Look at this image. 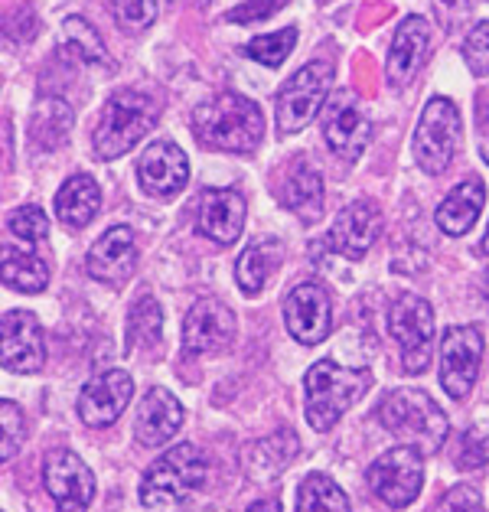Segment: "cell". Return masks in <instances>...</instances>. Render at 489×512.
<instances>
[{"mask_svg":"<svg viewBox=\"0 0 489 512\" xmlns=\"http://www.w3.org/2000/svg\"><path fill=\"white\" fill-rule=\"evenodd\" d=\"M193 131L203 144L219 147V151L248 154L255 151L265 137V115L245 95L222 92L212 95L193 111Z\"/></svg>","mask_w":489,"mask_h":512,"instance_id":"cell-1","label":"cell"},{"mask_svg":"<svg viewBox=\"0 0 489 512\" xmlns=\"http://www.w3.org/2000/svg\"><path fill=\"white\" fill-rule=\"evenodd\" d=\"M372 389L369 369H343L320 359L304 376V415L313 431H330L362 395Z\"/></svg>","mask_w":489,"mask_h":512,"instance_id":"cell-2","label":"cell"},{"mask_svg":"<svg viewBox=\"0 0 489 512\" xmlns=\"http://www.w3.org/2000/svg\"><path fill=\"white\" fill-rule=\"evenodd\" d=\"M379 421L392 431L401 444L418 447L421 454L441 451L447 441V415L428 392L421 389H395L382 398Z\"/></svg>","mask_w":489,"mask_h":512,"instance_id":"cell-3","label":"cell"},{"mask_svg":"<svg viewBox=\"0 0 489 512\" xmlns=\"http://www.w3.org/2000/svg\"><path fill=\"white\" fill-rule=\"evenodd\" d=\"M209 464L196 444H177L160 454L141 477V503L147 509L183 506L193 493L203 490Z\"/></svg>","mask_w":489,"mask_h":512,"instance_id":"cell-4","label":"cell"},{"mask_svg":"<svg viewBox=\"0 0 489 512\" xmlns=\"http://www.w3.org/2000/svg\"><path fill=\"white\" fill-rule=\"evenodd\" d=\"M160 105L141 89H121L108 98V105L98 121L92 147L102 160H115L121 154H128L131 147L141 141L147 131L157 128Z\"/></svg>","mask_w":489,"mask_h":512,"instance_id":"cell-5","label":"cell"},{"mask_svg":"<svg viewBox=\"0 0 489 512\" xmlns=\"http://www.w3.org/2000/svg\"><path fill=\"white\" fill-rule=\"evenodd\" d=\"M460 151V111L450 98L437 95L421 111L415 131V160L424 173H444Z\"/></svg>","mask_w":489,"mask_h":512,"instance_id":"cell-6","label":"cell"},{"mask_svg":"<svg viewBox=\"0 0 489 512\" xmlns=\"http://www.w3.org/2000/svg\"><path fill=\"white\" fill-rule=\"evenodd\" d=\"M333 69L330 62H307L304 69H297L291 79L281 85L278 98H274V111H278V128L284 134H294L317 118L326 95H330Z\"/></svg>","mask_w":489,"mask_h":512,"instance_id":"cell-7","label":"cell"},{"mask_svg":"<svg viewBox=\"0 0 489 512\" xmlns=\"http://www.w3.org/2000/svg\"><path fill=\"white\" fill-rule=\"evenodd\" d=\"M388 333L401 349V366L408 376H421L434 353V310L424 297L405 294L398 297L388 314Z\"/></svg>","mask_w":489,"mask_h":512,"instance_id":"cell-8","label":"cell"},{"mask_svg":"<svg viewBox=\"0 0 489 512\" xmlns=\"http://www.w3.org/2000/svg\"><path fill=\"white\" fill-rule=\"evenodd\" d=\"M369 490L382 499L385 506L405 509L418 499L421 483H424V460L421 451L411 444H401L385 451L375 464L369 467Z\"/></svg>","mask_w":489,"mask_h":512,"instance_id":"cell-9","label":"cell"},{"mask_svg":"<svg viewBox=\"0 0 489 512\" xmlns=\"http://www.w3.org/2000/svg\"><path fill=\"white\" fill-rule=\"evenodd\" d=\"M486 340L476 327H450L441 340V385L450 398L470 395V389L480 379V362H483Z\"/></svg>","mask_w":489,"mask_h":512,"instance_id":"cell-10","label":"cell"},{"mask_svg":"<svg viewBox=\"0 0 489 512\" xmlns=\"http://www.w3.org/2000/svg\"><path fill=\"white\" fill-rule=\"evenodd\" d=\"M0 359L7 372L30 376L40 372L46 362V340L43 327L30 310H7L0 320Z\"/></svg>","mask_w":489,"mask_h":512,"instance_id":"cell-11","label":"cell"},{"mask_svg":"<svg viewBox=\"0 0 489 512\" xmlns=\"http://www.w3.org/2000/svg\"><path fill=\"white\" fill-rule=\"evenodd\" d=\"M43 486L53 496L56 512H85L95 499V477L82 457L53 451L43 464Z\"/></svg>","mask_w":489,"mask_h":512,"instance_id":"cell-12","label":"cell"},{"mask_svg":"<svg viewBox=\"0 0 489 512\" xmlns=\"http://www.w3.org/2000/svg\"><path fill=\"white\" fill-rule=\"evenodd\" d=\"M284 323L287 333L294 336L297 343L304 346H317L326 340V333L333 327V310H330V294L326 287L317 281H304L291 287L284 301Z\"/></svg>","mask_w":489,"mask_h":512,"instance_id":"cell-13","label":"cell"},{"mask_svg":"<svg viewBox=\"0 0 489 512\" xmlns=\"http://www.w3.org/2000/svg\"><path fill=\"white\" fill-rule=\"evenodd\" d=\"M323 137L333 154L356 160L372 141V124L353 92H340L323 111Z\"/></svg>","mask_w":489,"mask_h":512,"instance_id":"cell-14","label":"cell"},{"mask_svg":"<svg viewBox=\"0 0 489 512\" xmlns=\"http://www.w3.org/2000/svg\"><path fill=\"white\" fill-rule=\"evenodd\" d=\"M235 340V317L216 297H203L183 320V349L193 356H209L229 349Z\"/></svg>","mask_w":489,"mask_h":512,"instance_id":"cell-15","label":"cell"},{"mask_svg":"<svg viewBox=\"0 0 489 512\" xmlns=\"http://www.w3.org/2000/svg\"><path fill=\"white\" fill-rule=\"evenodd\" d=\"M134 395V382L124 369H108L79 392V415L89 428H111Z\"/></svg>","mask_w":489,"mask_h":512,"instance_id":"cell-16","label":"cell"},{"mask_svg":"<svg viewBox=\"0 0 489 512\" xmlns=\"http://www.w3.org/2000/svg\"><path fill=\"white\" fill-rule=\"evenodd\" d=\"M85 268L98 284L118 287L134 274L137 268V235L128 226H111L102 239L89 248Z\"/></svg>","mask_w":489,"mask_h":512,"instance_id":"cell-17","label":"cell"},{"mask_svg":"<svg viewBox=\"0 0 489 512\" xmlns=\"http://www.w3.org/2000/svg\"><path fill=\"white\" fill-rule=\"evenodd\" d=\"M379 232H382L379 206L369 203V199H359V203H349L340 216H336L330 235H326V248L346 258H362L379 242Z\"/></svg>","mask_w":489,"mask_h":512,"instance_id":"cell-18","label":"cell"},{"mask_svg":"<svg viewBox=\"0 0 489 512\" xmlns=\"http://www.w3.org/2000/svg\"><path fill=\"white\" fill-rule=\"evenodd\" d=\"M428 53H431V23L424 17L401 20L392 49H388V66H385L388 82H392L395 89L411 85L421 72V66L428 62Z\"/></svg>","mask_w":489,"mask_h":512,"instance_id":"cell-19","label":"cell"},{"mask_svg":"<svg viewBox=\"0 0 489 512\" xmlns=\"http://www.w3.org/2000/svg\"><path fill=\"white\" fill-rule=\"evenodd\" d=\"M137 177L150 196H177L190 180V160L177 144L157 141L137 160Z\"/></svg>","mask_w":489,"mask_h":512,"instance_id":"cell-20","label":"cell"},{"mask_svg":"<svg viewBox=\"0 0 489 512\" xmlns=\"http://www.w3.org/2000/svg\"><path fill=\"white\" fill-rule=\"evenodd\" d=\"M196 229L216 245H232L245 229V199L235 190H206L199 199Z\"/></svg>","mask_w":489,"mask_h":512,"instance_id":"cell-21","label":"cell"},{"mask_svg":"<svg viewBox=\"0 0 489 512\" xmlns=\"http://www.w3.org/2000/svg\"><path fill=\"white\" fill-rule=\"evenodd\" d=\"M180 428H183V405L177 402V395H170L167 389H150L134 421L137 441L144 447H160Z\"/></svg>","mask_w":489,"mask_h":512,"instance_id":"cell-22","label":"cell"},{"mask_svg":"<svg viewBox=\"0 0 489 512\" xmlns=\"http://www.w3.org/2000/svg\"><path fill=\"white\" fill-rule=\"evenodd\" d=\"M483 199H486V186L480 180H463L454 193H447V199L434 212L437 229L447 235H467L476 219L483 212Z\"/></svg>","mask_w":489,"mask_h":512,"instance_id":"cell-23","label":"cell"},{"mask_svg":"<svg viewBox=\"0 0 489 512\" xmlns=\"http://www.w3.org/2000/svg\"><path fill=\"white\" fill-rule=\"evenodd\" d=\"M281 199H284V206L297 212L304 222H317L323 212V177L307 160H294L284 177Z\"/></svg>","mask_w":489,"mask_h":512,"instance_id":"cell-24","label":"cell"},{"mask_svg":"<svg viewBox=\"0 0 489 512\" xmlns=\"http://www.w3.org/2000/svg\"><path fill=\"white\" fill-rule=\"evenodd\" d=\"M98 206H102V190H98V183L92 177H85V173L69 177L56 193V216L66 222L69 229L89 226L98 216Z\"/></svg>","mask_w":489,"mask_h":512,"instance_id":"cell-25","label":"cell"},{"mask_svg":"<svg viewBox=\"0 0 489 512\" xmlns=\"http://www.w3.org/2000/svg\"><path fill=\"white\" fill-rule=\"evenodd\" d=\"M284 258V245L278 239H258L252 242L242 252V258H238L235 265V278H238V287L248 294V297H258L261 291H265V284L274 271H278Z\"/></svg>","mask_w":489,"mask_h":512,"instance_id":"cell-26","label":"cell"},{"mask_svg":"<svg viewBox=\"0 0 489 512\" xmlns=\"http://www.w3.org/2000/svg\"><path fill=\"white\" fill-rule=\"evenodd\" d=\"M297 454V441L291 431H281L274 437H261L245 451V473L255 480H271L274 473H281L291 457Z\"/></svg>","mask_w":489,"mask_h":512,"instance_id":"cell-27","label":"cell"},{"mask_svg":"<svg viewBox=\"0 0 489 512\" xmlns=\"http://www.w3.org/2000/svg\"><path fill=\"white\" fill-rule=\"evenodd\" d=\"M0 265H4V284L14 287L20 294H40L49 284V268L46 261L36 252H20V248H10L4 242V252H0Z\"/></svg>","mask_w":489,"mask_h":512,"instance_id":"cell-28","label":"cell"},{"mask_svg":"<svg viewBox=\"0 0 489 512\" xmlns=\"http://www.w3.org/2000/svg\"><path fill=\"white\" fill-rule=\"evenodd\" d=\"M69 124H72V108L59 98H43L40 105L33 108V144H40L43 151H53L69 137Z\"/></svg>","mask_w":489,"mask_h":512,"instance_id":"cell-29","label":"cell"},{"mask_svg":"<svg viewBox=\"0 0 489 512\" xmlns=\"http://www.w3.org/2000/svg\"><path fill=\"white\" fill-rule=\"evenodd\" d=\"M297 512H349V499L343 493V486L326 477V473H310L300 483Z\"/></svg>","mask_w":489,"mask_h":512,"instance_id":"cell-30","label":"cell"},{"mask_svg":"<svg viewBox=\"0 0 489 512\" xmlns=\"http://www.w3.org/2000/svg\"><path fill=\"white\" fill-rule=\"evenodd\" d=\"M163 336V310L150 294L137 297L128 317V343L134 349H154Z\"/></svg>","mask_w":489,"mask_h":512,"instance_id":"cell-31","label":"cell"},{"mask_svg":"<svg viewBox=\"0 0 489 512\" xmlns=\"http://www.w3.org/2000/svg\"><path fill=\"white\" fill-rule=\"evenodd\" d=\"M297 36H300L297 27H287V30H278V33H268V36H255V40L245 46V56L261 62V66H268V69H278L281 62L291 56Z\"/></svg>","mask_w":489,"mask_h":512,"instance_id":"cell-32","label":"cell"},{"mask_svg":"<svg viewBox=\"0 0 489 512\" xmlns=\"http://www.w3.org/2000/svg\"><path fill=\"white\" fill-rule=\"evenodd\" d=\"M62 40H66V46L72 49V53L85 62H102V66L111 62L105 53V43L98 40L92 23H85L82 17H69L66 23H62Z\"/></svg>","mask_w":489,"mask_h":512,"instance_id":"cell-33","label":"cell"},{"mask_svg":"<svg viewBox=\"0 0 489 512\" xmlns=\"http://www.w3.org/2000/svg\"><path fill=\"white\" fill-rule=\"evenodd\" d=\"M454 464L460 470H480L489 464V424H476L460 437Z\"/></svg>","mask_w":489,"mask_h":512,"instance_id":"cell-34","label":"cell"},{"mask_svg":"<svg viewBox=\"0 0 489 512\" xmlns=\"http://www.w3.org/2000/svg\"><path fill=\"white\" fill-rule=\"evenodd\" d=\"M7 229L17 235V239L23 242H43L46 239V232H49V219H46V212L40 206H20L14 216H7Z\"/></svg>","mask_w":489,"mask_h":512,"instance_id":"cell-35","label":"cell"},{"mask_svg":"<svg viewBox=\"0 0 489 512\" xmlns=\"http://www.w3.org/2000/svg\"><path fill=\"white\" fill-rule=\"evenodd\" d=\"M0 424H4V447H0V460L10 464L14 454L20 451L23 437H27V421H23V411H20V405L10 402V398L0 405Z\"/></svg>","mask_w":489,"mask_h":512,"instance_id":"cell-36","label":"cell"},{"mask_svg":"<svg viewBox=\"0 0 489 512\" xmlns=\"http://www.w3.org/2000/svg\"><path fill=\"white\" fill-rule=\"evenodd\" d=\"M111 14L124 30H147L157 20V0H111Z\"/></svg>","mask_w":489,"mask_h":512,"instance_id":"cell-37","label":"cell"},{"mask_svg":"<svg viewBox=\"0 0 489 512\" xmlns=\"http://www.w3.org/2000/svg\"><path fill=\"white\" fill-rule=\"evenodd\" d=\"M463 59L476 76H489V20L473 27V33L463 43Z\"/></svg>","mask_w":489,"mask_h":512,"instance_id":"cell-38","label":"cell"},{"mask_svg":"<svg viewBox=\"0 0 489 512\" xmlns=\"http://www.w3.org/2000/svg\"><path fill=\"white\" fill-rule=\"evenodd\" d=\"M287 7V0H245V4L232 7L225 20L229 23H261V20H271L278 10Z\"/></svg>","mask_w":489,"mask_h":512,"instance_id":"cell-39","label":"cell"},{"mask_svg":"<svg viewBox=\"0 0 489 512\" xmlns=\"http://www.w3.org/2000/svg\"><path fill=\"white\" fill-rule=\"evenodd\" d=\"M434 512H483V496L476 493L473 486L463 483V486H454V490H447Z\"/></svg>","mask_w":489,"mask_h":512,"instance_id":"cell-40","label":"cell"},{"mask_svg":"<svg viewBox=\"0 0 489 512\" xmlns=\"http://www.w3.org/2000/svg\"><path fill=\"white\" fill-rule=\"evenodd\" d=\"M434 14L444 23V30H454L473 14V0H434Z\"/></svg>","mask_w":489,"mask_h":512,"instance_id":"cell-41","label":"cell"},{"mask_svg":"<svg viewBox=\"0 0 489 512\" xmlns=\"http://www.w3.org/2000/svg\"><path fill=\"white\" fill-rule=\"evenodd\" d=\"M476 137H480V154L489 164V92L476 102Z\"/></svg>","mask_w":489,"mask_h":512,"instance_id":"cell-42","label":"cell"},{"mask_svg":"<svg viewBox=\"0 0 489 512\" xmlns=\"http://www.w3.org/2000/svg\"><path fill=\"white\" fill-rule=\"evenodd\" d=\"M245 512H281V503L278 499H258V503H252Z\"/></svg>","mask_w":489,"mask_h":512,"instance_id":"cell-43","label":"cell"},{"mask_svg":"<svg viewBox=\"0 0 489 512\" xmlns=\"http://www.w3.org/2000/svg\"><path fill=\"white\" fill-rule=\"evenodd\" d=\"M480 248H483V255H489V229H486V235H483V245H480Z\"/></svg>","mask_w":489,"mask_h":512,"instance_id":"cell-44","label":"cell"},{"mask_svg":"<svg viewBox=\"0 0 489 512\" xmlns=\"http://www.w3.org/2000/svg\"><path fill=\"white\" fill-rule=\"evenodd\" d=\"M483 291H486V297H489V274H486V284H483Z\"/></svg>","mask_w":489,"mask_h":512,"instance_id":"cell-45","label":"cell"},{"mask_svg":"<svg viewBox=\"0 0 489 512\" xmlns=\"http://www.w3.org/2000/svg\"><path fill=\"white\" fill-rule=\"evenodd\" d=\"M203 4H206V0H203Z\"/></svg>","mask_w":489,"mask_h":512,"instance_id":"cell-46","label":"cell"}]
</instances>
